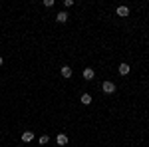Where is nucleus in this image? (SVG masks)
I'll return each mask as SVG.
<instances>
[{
    "instance_id": "nucleus-10",
    "label": "nucleus",
    "mask_w": 149,
    "mask_h": 147,
    "mask_svg": "<svg viewBox=\"0 0 149 147\" xmlns=\"http://www.w3.org/2000/svg\"><path fill=\"white\" fill-rule=\"evenodd\" d=\"M48 141H50V137H48V135H42V137H40V145H46Z\"/></svg>"
},
{
    "instance_id": "nucleus-13",
    "label": "nucleus",
    "mask_w": 149,
    "mask_h": 147,
    "mask_svg": "<svg viewBox=\"0 0 149 147\" xmlns=\"http://www.w3.org/2000/svg\"><path fill=\"white\" fill-rule=\"evenodd\" d=\"M2 64H4V60H2V56H0V66H2Z\"/></svg>"
},
{
    "instance_id": "nucleus-1",
    "label": "nucleus",
    "mask_w": 149,
    "mask_h": 147,
    "mask_svg": "<svg viewBox=\"0 0 149 147\" xmlns=\"http://www.w3.org/2000/svg\"><path fill=\"white\" fill-rule=\"evenodd\" d=\"M102 90H103V93L111 95V93H115V90H117V88H115V84L111 82V79H105V82L102 84Z\"/></svg>"
},
{
    "instance_id": "nucleus-7",
    "label": "nucleus",
    "mask_w": 149,
    "mask_h": 147,
    "mask_svg": "<svg viewBox=\"0 0 149 147\" xmlns=\"http://www.w3.org/2000/svg\"><path fill=\"white\" fill-rule=\"evenodd\" d=\"M117 16H121V18H125V16H129V8L127 6H117Z\"/></svg>"
},
{
    "instance_id": "nucleus-9",
    "label": "nucleus",
    "mask_w": 149,
    "mask_h": 147,
    "mask_svg": "<svg viewBox=\"0 0 149 147\" xmlns=\"http://www.w3.org/2000/svg\"><path fill=\"white\" fill-rule=\"evenodd\" d=\"M80 102L84 103V105H90V103H92V95H90V93H84L80 98Z\"/></svg>"
},
{
    "instance_id": "nucleus-12",
    "label": "nucleus",
    "mask_w": 149,
    "mask_h": 147,
    "mask_svg": "<svg viewBox=\"0 0 149 147\" xmlns=\"http://www.w3.org/2000/svg\"><path fill=\"white\" fill-rule=\"evenodd\" d=\"M74 6V0H64V8H72Z\"/></svg>"
},
{
    "instance_id": "nucleus-2",
    "label": "nucleus",
    "mask_w": 149,
    "mask_h": 147,
    "mask_svg": "<svg viewBox=\"0 0 149 147\" xmlns=\"http://www.w3.org/2000/svg\"><path fill=\"white\" fill-rule=\"evenodd\" d=\"M117 72H119V76H127V74L131 72V66L123 62V64H119V68H117Z\"/></svg>"
},
{
    "instance_id": "nucleus-6",
    "label": "nucleus",
    "mask_w": 149,
    "mask_h": 147,
    "mask_svg": "<svg viewBox=\"0 0 149 147\" xmlns=\"http://www.w3.org/2000/svg\"><path fill=\"white\" fill-rule=\"evenodd\" d=\"M81 76H84V79H88V82H90V79H93V78H95V72H93L92 68H86Z\"/></svg>"
},
{
    "instance_id": "nucleus-5",
    "label": "nucleus",
    "mask_w": 149,
    "mask_h": 147,
    "mask_svg": "<svg viewBox=\"0 0 149 147\" xmlns=\"http://www.w3.org/2000/svg\"><path fill=\"white\" fill-rule=\"evenodd\" d=\"M60 74H62V76H64L66 79H70V78H72V74H74V70L70 68V66H62V70H60Z\"/></svg>"
},
{
    "instance_id": "nucleus-3",
    "label": "nucleus",
    "mask_w": 149,
    "mask_h": 147,
    "mask_svg": "<svg viewBox=\"0 0 149 147\" xmlns=\"http://www.w3.org/2000/svg\"><path fill=\"white\" fill-rule=\"evenodd\" d=\"M56 20L60 24H66V22H68V12H66V10H60L56 14Z\"/></svg>"
},
{
    "instance_id": "nucleus-11",
    "label": "nucleus",
    "mask_w": 149,
    "mask_h": 147,
    "mask_svg": "<svg viewBox=\"0 0 149 147\" xmlns=\"http://www.w3.org/2000/svg\"><path fill=\"white\" fill-rule=\"evenodd\" d=\"M42 4H44V6H46V8H52V6H54V0H44V2H42Z\"/></svg>"
},
{
    "instance_id": "nucleus-4",
    "label": "nucleus",
    "mask_w": 149,
    "mask_h": 147,
    "mask_svg": "<svg viewBox=\"0 0 149 147\" xmlns=\"http://www.w3.org/2000/svg\"><path fill=\"white\" fill-rule=\"evenodd\" d=\"M56 143H58L60 147L68 145V135H66V133H58V137H56Z\"/></svg>"
},
{
    "instance_id": "nucleus-8",
    "label": "nucleus",
    "mask_w": 149,
    "mask_h": 147,
    "mask_svg": "<svg viewBox=\"0 0 149 147\" xmlns=\"http://www.w3.org/2000/svg\"><path fill=\"white\" fill-rule=\"evenodd\" d=\"M22 141H24V143L34 141V133H32V131H24V133H22Z\"/></svg>"
}]
</instances>
